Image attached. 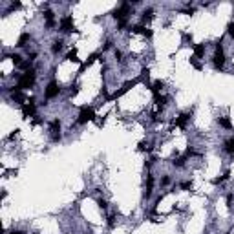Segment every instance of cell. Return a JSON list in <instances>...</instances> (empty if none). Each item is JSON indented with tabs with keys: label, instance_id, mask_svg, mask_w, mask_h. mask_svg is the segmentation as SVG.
Wrapping results in <instances>:
<instances>
[{
	"label": "cell",
	"instance_id": "cell-1",
	"mask_svg": "<svg viewBox=\"0 0 234 234\" xmlns=\"http://www.w3.org/2000/svg\"><path fill=\"white\" fill-rule=\"evenodd\" d=\"M35 84V71L33 70H27L20 79H18V84H16V88H20V90H26V88H31Z\"/></svg>",
	"mask_w": 234,
	"mask_h": 234
},
{
	"label": "cell",
	"instance_id": "cell-2",
	"mask_svg": "<svg viewBox=\"0 0 234 234\" xmlns=\"http://www.w3.org/2000/svg\"><path fill=\"white\" fill-rule=\"evenodd\" d=\"M212 62H214V68L216 70H221L223 68V64H225V53H223L221 44H216V53L212 57Z\"/></svg>",
	"mask_w": 234,
	"mask_h": 234
},
{
	"label": "cell",
	"instance_id": "cell-3",
	"mask_svg": "<svg viewBox=\"0 0 234 234\" xmlns=\"http://www.w3.org/2000/svg\"><path fill=\"white\" fill-rule=\"evenodd\" d=\"M95 119V113H93V110L92 108H88V106H84L82 110H81V113H79V119H77V123L79 124H84V123H88V121H93Z\"/></svg>",
	"mask_w": 234,
	"mask_h": 234
},
{
	"label": "cell",
	"instance_id": "cell-4",
	"mask_svg": "<svg viewBox=\"0 0 234 234\" xmlns=\"http://www.w3.org/2000/svg\"><path fill=\"white\" fill-rule=\"evenodd\" d=\"M22 115H24V119L35 115V101H33V99H29L27 103H24V106H22Z\"/></svg>",
	"mask_w": 234,
	"mask_h": 234
},
{
	"label": "cell",
	"instance_id": "cell-5",
	"mask_svg": "<svg viewBox=\"0 0 234 234\" xmlns=\"http://www.w3.org/2000/svg\"><path fill=\"white\" fill-rule=\"evenodd\" d=\"M128 13H130V5H128V4H123L119 9L113 11V16L121 22V20H126V15H128Z\"/></svg>",
	"mask_w": 234,
	"mask_h": 234
},
{
	"label": "cell",
	"instance_id": "cell-6",
	"mask_svg": "<svg viewBox=\"0 0 234 234\" xmlns=\"http://www.w3.org/2000/svg\"><path fill=\"white\" fill-rule=\"evenodd\" d=\"M51 139L53 141H59L60 139V121L59 119H55V121H51Z\"/></svg>",
	"mask_w": 234,
	"mask_h": 234
},
{
	"label": "cell",
	"instance_id": "cell-7",
	"mask_svg": "<svg viewBox=\"0 0 234 234\" xmlns=\"http://www.w3.org/2000/svg\"><path fill=\"white\" fill-rule=\"evenodd\" d=\"M59 95V84L55 82V81H51L49 84H48V88H46V97L48 99H53V97H57Z\"/></svg>",
	"mask_w": 234,
	"mask_h": 234
},
{
	"label": "cell",
	"instance_id": "cell-8",
	"mask_svg": "<svg viewBox=\"0 0 234 234\" xmlns=\"http://www.w3.org/2000/svg\"><path fill=\"white\" fill-rule=\"evenodd\" d=\"M60 29L62 31H73V20H71V16H64L60 20Z\"/></svg>",
	"mask_w": 234,
	"mask_h": 234
},
{
	"label": "cell",
	"instance_id": "cell-9",
	"mask_svg": "<svg viewBox=\"0 0 234 234\" xmlns=\"http://www.w3.org/2000/svg\"><path fill=\"white\" fill-rule=\"evenodd\" d=\"M11 99H13L15 103H24V95H22V90H20V88H15V90H11Z\"/></svg>",
	"mask_w": 234,
	"mask_h": 234
},
{
	"label": "cell",
	"instance_id": "cell-10",
	"mask_svg": "<svg viewBox=\"0 0 234 234\" xmlns=\"http://www.w3.org/2000/svg\"><path fill=\"white\" fill-rule=\"evenodd\" d=\"M203 53H205V44H196V46H194V55H196V59L203 57Z\"/></svg>",
	"mask_w": 234,
	"mask_h": 234
},
{
	"label": "cell",
	"instance_id": "cell-11",
	"mask_svg": "<svg viewBox=\"0 0 234 234\" xmlns=\"http://www.w3.org/2000/svg\"><path fill=\"white\" fill-rule=\"evenodd\" d=\"M187 121H189V113H183V115H179V119H176V121H174V124L183 128V126L187 124Z\"/></svg>",
	"mask_w": 234,
	"mask_h": 234
},
{
	"label": "cell",
	"instance_id": "cell-12",
	"mask_svg": "<svg viewBox=\"0 0 234 234\" xmlns=\"http://www.w3.org/2000/svg\"><path fill=\"white\" fill-rule=\"evenodd\" d=\"M44 16H46V26H48V27H53V26H55L53 13H51V11H46V13H44Z\"/></svg>",
	"mask_w": 234,
	"mask_h": 234
},
{
	"label": "cell",
	"instance_id": "cell-13",
	"mask_svg": "<svg viewBox=\"0 0 234 234\" xmlns=\"http://www.w3.org/2000/svg\"><path fill=\"white\" fill-rule=\"evenodd\" d=\"M27 40H29V33H22V35H20V38H18V44H16V46H20V48H22V46H26V42H27Z\"/></svg>",
	"mask_w": 234,
	"mask_h": 234
},
{
	"label": "cell",
	"instance_id": "cell-14",
	"mask_svg": "<svg viewBox=\"0 0 234 234\" xmlns=\"http://www.w3.org/2000/svg\"><path fill=\"white\" fill-rule=\"evenodd\" d=\"M152 187H154V178L148 176V179H146V196L152 194Z\"/></svg>",
	"mask_w": 234,
	"mask_h": 234
},
{
	"label": "cell",
	"instance_id": "cell-15",
	"mask_svg": "<svg viewBox=\"0 0 234 234\" xmlns=\"http://www.w3.org/2000/svg\"><path fill=\"white\" fill-rule=\"evenodd\" d=\"M225 150L229 154H234V139H227L225 141Z\"/></svg>",
	"mask_w": 234,
	"mask_h": 234
},
{
	"label": "cell",
	"instance_id": "cell-16",
	"mask_svg": "<svg viewBox=\"0 0 234 234\" xmlns=\"http://www.w3.org/2000/svg\"><path fill=\"white\" fill-rule=\"evenodd\" d=\"M60 49H62V40H55L53 46H51V51H53V53H59Z\"/></svg>",
	"mask_w": 234,
	"mask_h": 234
},
{
	"label": "cell",
	"instance_id": "cell-17",
	"mask_svg": "<svg viewBox=\"0 0 234 234\" xmlns=\"http://www.w3.org/2000/svg\"><path fill=\"white\" fill-rule=\"evenodd\" d=\"M161 88H163V81H156V82H154V84L150 86V90H152L154 93H157V92H159Z\"/></svg>",
	"mask_w": 234,
	"mask_h": 234
},
{
	"label": "cell",
	"instance_id": "cell-18",
	"mask_svg": "<svg viewBox=\"0 0 234 234\" xmlns=\"http://www.w3.org/2000/svg\"><path fill=\"white\" fill-rule=\"evenodd\" d=\"M68 60H71V62H79V59H77V49H71L70 53H68V57H66Z\"/></svg>",
	"mask_w": 234,
	"mask_h": 234
},
{
	"label": "cell",
	"instance_id": "cell-19",
	"mask_svg": "<svg viewBox=\"0 0 234 234\" xmlns=\"http://www.w3.org/2000/svg\"><path fill=\"white\" fill-rule=\"evenodd\" d=\"M218 123H220L223 128H231V126H232V124H231V121H229L227 117H220V119H218Z\"/></svg>",
	"mask_w": 234,
	"mask_h": 234
},
{
	"label": "cell",
	"instance_id": "cell-20",
	"mask_svg": "<svg viewBox=\"0 0 234 234\" xmlns=\"http://www.w3.org/2000/svg\"><path fill=\"white\" fill-rule=\"evenodd\" d=\"M152 16H154V9H146V11L143 13V20H145V22H146V20H150Z\"/></svg>",
	"mask_w": 234,
	"mask_h": 234
},
{
	"label": "cell",
	"instance_id": "cell-21",
	"mask_svg": "<svg viewBox=\"0 0 234 234\" xmlns=\"http://www.w3.org/2000/svg\"><path fill=\"white\" fill-rule=\"evenodd\" d=\"M9 59L16 64V66H20L22 64V60H20V55H16V53H13V55H9Z\"/></svg>",
	"mask_w": 234,
	"mask_h": 234
},
{
	"label": "cell",
	"instance_id": "cell-22",
	"mask_svg": "<svg viewBox=\"0 0 234 234\" xmlns=\"http://www.w3.org/2000/svg\"><path fill=\"white\" fill-rule=\"evenodd\" d=\"M154 99H156V103H157V104H165V103H167V97H163V95H159V93H156V97H154Z\"/></svg>",
	"mask_w": 234,
	"mask_h": 234
},
{
	"label": "cell",
	"instance_id": "cell-23",
	"mask_svg": "<svg viewBox=\"0 0 234 234\" xmlns=\"http://www.w3.org/2000/svg\"><path fill=\"white\" fill-rule=\"evenodd\" d=\"M139 150H141V152H145V150L148 152V150H150V146H148V145H146V143L143 141V143H139Z\"/></svg>",
	"mask_w": 234,
	"mask_h": 234
},
{
	"label": "cell",
	"instance_id": "cell-24",
	"mask_svg": "<svg viewBox=\"0 0 234 234\" xmlns=\"http://www.w3.org/2000/svg\"><path fill=\"white\" fill-rule=\"evenodd\" d=\"M190 62H192V66H194L196 70H201V64H200V62L196 60V57H194V59H190Z\"/></svg>",
	"mask_w": 234,
	"mask_h": 234
},
{
	"label": "cell",
	"instance_id": "cell-25",
	"mask_svg": "<svg viewBox=\"0 0 234 234\" xmlns=\"http://www.w3.org/2000/svg\"><path fill=\"white\" fill-rule=\"evenodd\" d=\"M174 165H176V167H183V165H185V157H179V159H176V161H174Z\"/></svg>",
	"mask_w": 234,
	"mask_h": 234
},
{
	"label": "cell",
	"instance_id": "cell-26",
	"mask_svg": "<svg viewBox=\"0 0 234 234\" xmlns=\"http://www.w3.org/2000/svg\"><path fill=\"white\" fill-rule=\"evenodd\" d=\"M181 189L189 190V189H192V183H190V181H183V183H181Z\"/></svg>",
	"mask_w": 234,
	"mask_h": 234
},
{
	"label": "cell",
	"instance_id": "cell-27",
	"mask_svg": "<svg viewBox=\"0 0 234 234\" xmlns=\"http://www.w3.org/2000/svg\"><path fill=\"white\" fill-rule=\"evenodd\" d=\"M227 29H229V35L234 38V22H232V24H229V27H227Z\"/></svg>",
	"mask_w": 234,
	"mask_h": 234
},
{
	"label": "cell",
	"instance_id": "cell-28",
	"mask_svg": "<svg viewBox=\"0 0 234 234\" xmlns=\"http://www.w3.org/2000/svg\"><path fill=\"white\" fill-rule=\"evenodd\" d=\"M18 7H20V2H13V4H11V7H9V9H18Z\"/></svg>",
	"mask_w": 234,
	"mask_h": 234
},
{
	"label": "cell",
	"instance_id": "cell-29",
	"mask_svg": "<svg viewBox=\"0 0 234 234\" xmlns=\"http://www.w3.org/2000/svg\"><path fill=\"white\" fill-rule=\"evenodd\" d=\"M95 59H97V55H95V53H93V55H90V59H88V62H86V64H92Z\"/></svg>",
	"mask_w": 234,
	"mask_h": 234
},
{
	"label": "cell",
	"instance_id": "cell-30",
	"mask_svg": "<svg viewBox=\"0 0 234 234\" xmlns=\"http://www.w3.org/2000/svg\"><path fill=\"white\" fill-rule=\"evenodd\" d=\"M99 207H101V209H106L108 205H106V201H104V200H99Z\"/></svg>",
	"mask_w": 234,
	"mask_h": 234
},
{
	"label": "cell",
	"instance_id": "cell-31",
	"mask_svg": "<svg viewBox=\"0 0 234 234\" xmlns=\"http://www.w3.org/2000/svg\"><path fill=\"white\" fill-rule=\"evenodd\" d=\"M9 234H22V232H15V231H13V232H9Z\"/></svg>",
	"mask_w": 234,
	"mask_h": 234
}]
</instances>
